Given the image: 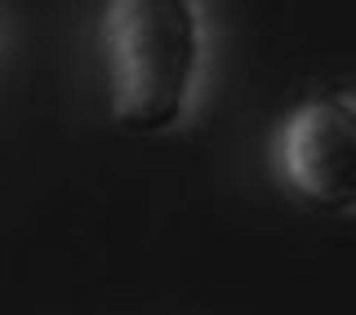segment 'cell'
Masks as SVG:
<instances>
[{"mask_svg":"<svg viewBox=\"0 0 356 315\" xmlns=\"http://www.w3.org/2000/svg\"><path fill=\"white\" fill-rule=\"evenodd\" d=\"M111 120L125 133H170L196 107L205 14L192 0H116L103 9Z\"/></svg>","mask_w":356,"mask_h":315,"instance_id":"6da1fadb","label":"cell"},{"mask_svg":"<svg viewBox=\"0 0 356 315\" xmlns=\"http://www.w3.org/2000/svg\"><path fill=\"white\" fill-rule=\"evenodd\" d=\"M276 178L321 213H352L356 205V111L348 94L312 98L276 129Z\"/></svg>","mask_w":356,"mask_h":315,"instance_id":"7a4b0ae2","label":"cell"}]
</instances>
